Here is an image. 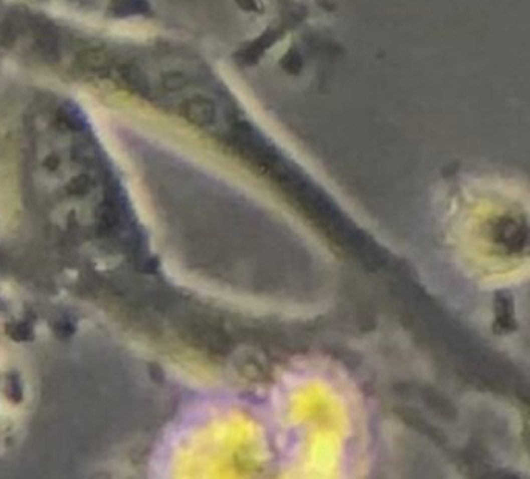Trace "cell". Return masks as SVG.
Here are the masks:
<instances>
[{
    "label": "cell",
    "mask_w": 530,
    "mask_h": 479,
    "mask_svg": "<svg viewBox=\"0 0 530 479\" xmlns=\"http://www.w3.org/2000/svg\"><path fill=\"white\" fill-rule=\"evenodd\" d=\"M7 395L13 401L22 400V386H21L18 377L13 374L8 375V380H7Z\"/></svg>",
    "instance_id": "1"
}]
</instances>
